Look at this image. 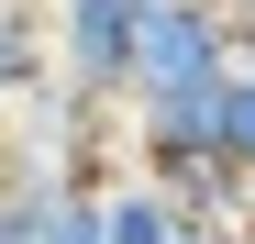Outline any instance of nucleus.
Masks as SVG:
<instances>
[{
  "instance_id": "obj_1",
  "label": "nucleus",
  "mask_w": 255,
  "mask_h": 244,
  "mask_svg": "<svg viewBox=\"0 0 255 244\" xmlns=\"http://www.w3.org/2000/svg\"><path fill=\"white\" fill-rule=\"evenodd\" d=\"M166 11V0H56L45 11V45H56V89L122 111V89H133V56H144V22Z\"/></svg>"
},
{
  "instance_id": "obj_2",
  "label": "nucleus",
  "mask_w": 255,
  "mask_h": 244,
  "mask_svg": "<svg viewBox=\"0 0 255 244\" xmlns=\"http://www.w3.org/2000/svg\"><path fill=\"white\" fill-rule=\"evenodd\" d=\"M67 189H78L67 167L0 144V244H56V200H67Z\"/></svg>"
},
{
  "instance_id": "obj_3",
  "label": "nucleus",
  "mask_w": 255,
  "mask_h": 244,
  "mask_svg": "<svg viewBox=\"0 0 255 244\" xmlns=\"http://www.w3.org/2000/svg\"><path fill=\"white\" fill-rule=\"evenodd\" d=\"M178 222H189V211H178L155 178H133V167L100 189V244H178Z\"/></svg>"
},
{
  "instance_id": "obj_4",
  "label": "nucleus",
  "mask_w": 255,
  "mask_h": 244,
  "mask_svg": "<svg viewBox=\"0 0 255 244\" xmlns=\"http://www.w3.org/2000/svg\"><path fill=\"white\" fill-rule=\"evenodd\" d=\"M56 78V45H45V11H11L0 0V122H11L33 89Z\"/></svg>"
},
{
  "instance_id": "obj_5",
  "label": "nucleus",
  "mask_w": 255,
  "mask_h": 244,
  "mask_svg": "<svg viewBox=\"0 0 255 244\" xmlns=\"http://www.w3.org/2000/svg\"><path fill=\"white\" fill-rule=\"evenodd\" d=\"M222 167H233V178H255V67H233V78H222Z\"/></svg>"
},
{
  "instance_id": "obj_6",
  "label": "nucleus",
  "mask_w": 255,
  "mask_h": 244,
  "mask_svg": "<svg viewBox=\"0 0 255 244\" xmlns=\"http://www.w3.org/2000/svg\"><path fill=\"white\" fill-rule=\"evenodd\" d=\"M244 233H255V222H244Z\"/></svg>"
}]
</instances>
